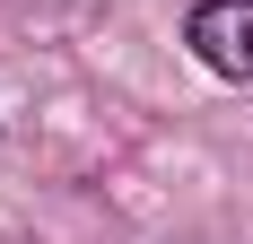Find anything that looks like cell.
I'll return each instance as SVG.
<instances>
[{"mask_svg": "<svg viewBox=\"0 0 253 244\" xmlns=\"http://www.w3.org/2000/svg\"><path fill=\"white\" fill-rule=\"evenodd\" d=\"M183 35L218 79H253V0H201Z\"/></svg>", "mask_w": 253, "mask_h": 244, "instance_id": "obj_1", "label": "cell"}]
</instances>
